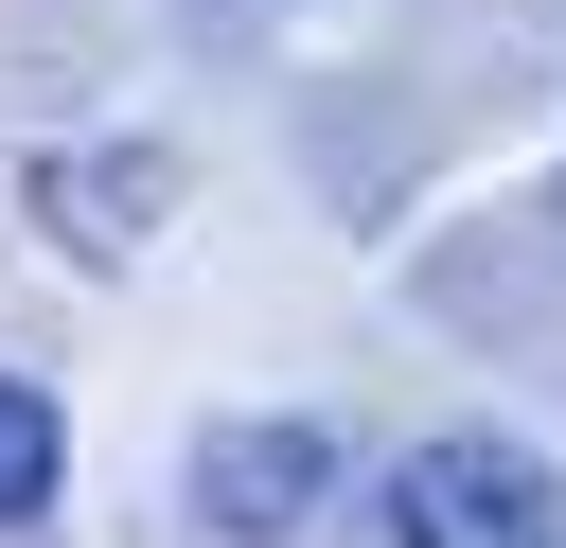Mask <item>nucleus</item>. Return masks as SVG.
<instances>
[{"instance_id": "39448f33", "label": "nucleus", "mask_w": 566, "mask_h": 548, "mask_svg": "<svg viewBox=\"0 0 566 548\" xmlns=\"http://www.w3.org/2000/svg\"><path fill=\"white\" fill-rule=\"evenodd\" d=\"M548 212H566V177H548Z\"/></svg>"}, {"instance_id": "7ed1b4c3", "label": "nucleus", "mask_w": 566, "mask_h": 548, "mask_svg": "<svg viewBox=\"0 0 566 548\" xmlns=\"http://www.w3.org/2000/svg\"><path fill=\"white\" fill-rule=\"evenodd\" d=\"M35 212H53L88 265H142V230L177 212V141H53V159H35Z\"/></svg>"}, {"instance_id": "f257e3e1", "label": "nucleus", "mask_w": 566, "mask_h": 548, "mask_svg": "<svg viewBox=\"0 0 566 548\" xmlns=\"http://www.w3.org/2000/svg\"><path fill=\"white\" fill-rule=\"evenodd\" d=\"M389 548H566V460L513 424H424L389 460Z\"/></svg>"}, {"instance_id": "20e7f679", "label": "nucleus", "mask_w": 566, "mask_h": 548, "mask_svg": "<svg viewBox=\"0 0 566 548\" xmlns=\"http://www.w3.org/2000/svg\"><path fill=\"white\" fill-rule=\"evenodd\" d=\"M53 477H71V407H53L35 371H0V530H35Z\"/></svg>"}, {"instance_id": "f03ea898", "label": "nucleus", "mask_w": 566, "mask_h": 548, "mask_svg": "<svg viewBox=\"0 0 566 548\" xmlns=\"http://www.w3.org/2000/svg\"><path fill=\"white\" fill-rule=\"evenodd\" d=\"M336 477H354V442H336L318 407H212L195 460H177V495H195L212 548H301V530L336 513Z\"/></svg>"}]
</instances>
